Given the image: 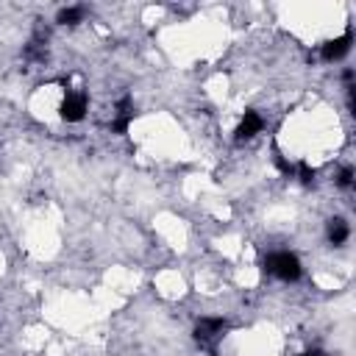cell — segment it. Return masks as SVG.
<instances>
[{
	"mask_svg": "<svg viewBox=\"0 0 356 356\" xmlns=\"http://www.w3.org/2000/svg\"><path fill=\"white\" fill-rule=\"evenodd\" d=\"M131 120H134L131 97H122V100L117 103V117H114V122H111V131H114V134H125L128 125H131Z\"/></svg>",
	"mask_w": 356,
	"mask_h": 356,
	"instance_id": "8992f818",
	"label": "cell"
},
{
	"mask_svg": "<svg viewBox=\"0 0 356 356\" xmlns=\"http://www.w3.org/2000/svg\"><path fill=\"white\" fill-rule=\"evenodd\" d=\"M337 184H339L342 189L353 186V167H342V170H339V175H337Z\"/></svg>",
	"mask_w": 356,
	"mask_h": 356,
	"instance_id": "30bf717a",
	"label": "cell"
},
{
	"mask_svg": "<svg viewBox=\"0 0 356 356\" xmlns=\"http://www.w3.org/2000/svg\"><path fill=\"white\" fill-rule=\"evenodd\" d=\"M348 234H350V228H348V222H345L342 217L328 220V242H331V245H342V242L348 239Z\"/></svg>",
	"mask_w": 356,
	"mask_h": 356,
	"instance_id": "52a82bcc",
	"label": "cell"
},
{
	"mask_svg": "<svg viewBox=\"0 0 356 356\" xmlns=\"http://www.w3.org/2000/svg\"><path fill=\"white\" fill-rule=\"evenodd\" d=\"M261 128H264V120H261L256 111H245L242 122H239V125H236V131H234V139H236V142L253 139V136H256Z\"/></svg>",
	"mask_w": 356,
	"mask_h": 356,
	"instance_id": "5b68a950",
	"label": "cell"
},
{
	"mask_svg": "<svg viewBox=\"0 0 356 356\" xmlns=\"http://www.w3.org/2000/svg\"><path fill=\"white\" fill-rule=\"evenodd\" d=\"M81 19H83V8H81V6L61 8V11H58V17H56V22H61V25H78Z\"/></svg>",
	"mask_w": 356,
	"mask_h": 356,
	"instance_id": "ba28073f",
	"label": "cell"
},
{
	"mask_svg": "<svg viewBox=\"0 0 356 356\" xmlns=\"http://www.w3.org/2000/svg\"><path fill=\"white\" fill-rule=\"evenodd\" d=\"M86 106H89L86 92H67V97H64L61 106H58V114H61V120H67V122H78V120H83Z\"/></svg>",
	"mask_w": 356,
	"mask_h": 356,
	"instance_id": "3957f363",
	"label": "cell"
},
{
	"mask_svg": "<svg viewBox=\"0 0 356 356\" xmlns=\"http://www.w3.org/2000/svg\"><path fill=\"white\" fill-rule=\"evenodd\" d=\"M225 328H228V323L222 317H200L195 325V339L200 345H211L225 334Z\"/></svg>",
	"mask_w": 356,
	"mask_h": 356,
	"instance_id": "7a4b0ae2",
	"label": "cell"
},
{
	"mask_svg": "<svg viewBox=\"0 0 356 356\" xmlns=\"http://www.w3.org/2000/svg\"><path fill=\"white\" fill-rule=\"evenodd\" d=\"M295 178L300 184H312L314 181V167H309V161H298L295 164Z\"/></svg>",
	"mask_w": 356,
	"mask_h": 356,
	"instance_id": "9c48e42d",
	"label": "cell"
},
{
	"mask_svg": "<svg viewBox=\"0 0 356 356\" xmlns=\"http://www.w3.org/2000/svg\"><path fill=\"white\" fill-rule=\"evenodd\" d=\"M261 270H264L267 275L281 278V281H298V278H300V273H303V267H300L298 256H295V253H289V250H278V253L264 256V267H261Z\"/></svg>",
	"mask_w": 356,
	"mask_h": 356,
	"instance_id": "6da1fadb",
	"label": "cell"
},
{
	"mask_svg": "<svg viewBox=\"0 0 356 356\" xmlns=\"http://www.w3.org/2000/svg\"><path fill=\"white\" fill-rule=\"evenodd\" d=\"M350 44H353V31H345L339 39H331V42H325L323 44V50H320V56H323V61H339V58H345L348 53H350Z\"/></svg>",
	"mask_w": 356,
	"mask_h": 356,
	"instance_id": "277c9868",
	"label": "cell"
}]
</instances>
